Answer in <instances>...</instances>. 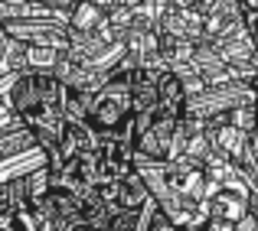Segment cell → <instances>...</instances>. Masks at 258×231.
<instances>
[{"mask_svg":"<svg viewBox=\"0 0 258 231\" xmlns=\"http://www.w3.org/2000/svg\"><path fill=\"white\" fill-rule=\"evenodd\" d=\"M13 107L52 156L66 134V88L46 72H30L13 88Z\"/></svg>","mask_w":258,"mask_h":231,"instance_id":"obj_1","label":"cell"},{"mask_svg":"<svg viewBox=\"0 0 258 231\" xmlns=\"http://www.w3.org/2000/svg\"><path fill=\"white\" fill-rule=\"evenodd\" d=\"M131 78H134V69H118L108 78V85L95 94V101H88L85 124L95 127V134H124V131H131V121H134Z\"/></svg>","mask_w":258,"mask_h":231,"instance_id":"obj_2","label":"cell"},{"mask_svg":"<svg viewBox=\"0 0 258 231\" xmlns=\"http://www.w3.org/2000/svg\"><path fill=\"white\" fill-rule=\"evenodd\" d=\"M144 212H147V221H144V228H141V231H180V228H176L173 221L157 208V202H151Z\"/></svg>","mask_w":258,"mask_h":231,"instance_id":"obj_3","label":"cell"},{"mask_svg":"<svg viewBox=\"0 0 258 231\" xmlns=\"http://www.w3.org/2000/svg\"><path fill=\"white\" fill-rule=\"evenodd\" d=\"M232 231H258V218H255L252 212H248V215H242V218L232 225Z\"/></svg>","mask_w":258,"mask_h":231,"instance_id":"obj_4","label":"cell"}]
</instances>
